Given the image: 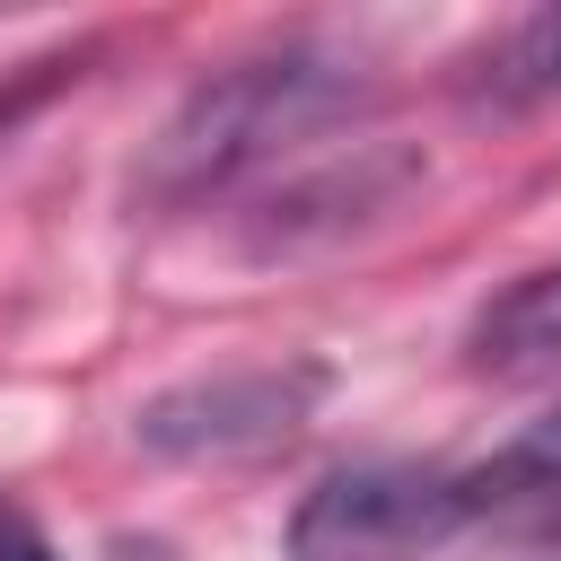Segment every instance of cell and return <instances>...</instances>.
I'll return each instance as SVG.
<instances>
[{
  "label": "cell",
  "mask_w": 561,
  "mask_h": 561,
  "mask_svg": "<svg viewBox=\"0 0 561 561\" xmlns=\"http://www.w3.org/2000/svg\"><path fill=\"white\" fill-rule=\"evenodd\" d=\"M465 88L482 105H535L561 88V9H526L508 26H491L465 53Z\"/></svg>",
  "instance_id": "obj_5"
},
{
  "label": "cell",
  "mask_w": 561,
  "mask_h": 561,
  "mask_svg": "<svg viewBox=\"0 0 561 561\" xmlns=\"http://www.w3.org/2000/svg\"><path fill=\"white\" fill-rule=\"evenodd\" d=\"M324 403V368L316 359H263V368H210L184 377L167 394H149L131 412L149 456L175 465H237V456H272L289 447Z\"/></svg>",
  "instance_id": "obj_3"
},
{
  "label": "cell",
  "mask_w": 561,
  "mask_h": 561,
  "mask_svg": "<svg viewBox=\"0 0 561 561\" xmlns=\"http://www.w3.org/2000/svg\"><path fill=\"white\" fill-rule=\"evenodd\" d=\"M456 482H465L473 526H552L561 517V403L526 421L508 447H491L482 465H456Z\"/></svg>",
  "instance_id": "obj_4"
},
{
  "label": "cell",
  "mask_w": 561,
  "mask_h": 561,
  "mask_svg": "<svg viewBox=\"0 0 561 561\" xmlns=\"http://www.w3.org/2000/svg\"><path fill=\"white\" fill-rule=\"evenodd\" d=\"M552 359H561V263L508 280V289L473 316V368L517 377V368H552Z\"/></svg>",
  "instance_id": "obj_6"
},
{
  "label": "cell",
  "mask_w": 561,
  "mask_h": 561,
  "mask_svg": "<svg viewBox=\"0 0 561 561\" xmlns=\"http://www.w3.org/2000/svg\"><path fill=\"white\" fill-rule=\"evenodd\" d=\"M465 526L473 517H465L456 465L359 456V465H333L289 508V561H430Z\"/></svg>",
  "instance_id": "obj_2"
},
{
  "label": "cell",
  "mask_w": 561,
  "mask_h": 561,
  "mask_svg": "<svg viewBox=\"0 0 561 561\" xmlns=\"http://www.w3.org/2000/svg\"><path fill=\"white\" fill-rule=\"evenodd\" d=\"M368 105V79L359 61L324 53V44H280V53H254V61H228L210 70L149 140L140 158V202L158 210H184V202H210L228 193L237 175L289 158L298 140H316L324 123L359 114Z\"/></svg>",
  "instance_id": "obj_1"
},
{
  "label": "cell",
  "mask_w": 561,
  "mask_h": 561,
  "mask_svg": "<svg viewBox=\"0 0 561 561\" xmlns=\"http://www.w3.org/2000/svg\"><path fill=\"white\" fill-rule=\"evenodd\" d=\"M0 561H61V552H53V535H44L18 500H0Z\"/></svg>",
  "instance_id": "obj_7"
}]
</instances>
